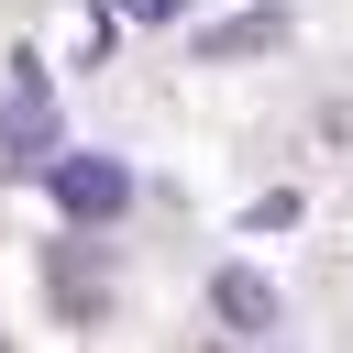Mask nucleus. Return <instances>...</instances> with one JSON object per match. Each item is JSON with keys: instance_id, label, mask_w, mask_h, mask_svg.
<instances>
[{"instance_id": "f257e3e1", "label": "nucleus", "mask_w": 353, "mask_h": 353, "mask_svg": "<svg viewBox=\"0 0 353 353\" xmlns=\"http://www.w3.org/2000/svg\"><path fill=\"white\" fill-rule=\"evenodd\" d=\"M55 199H66V210H88V221H110V210L132 199V176H121L110 154H66V165H55Z\"/></svg>"}, {"instance_id": "f03ea898", "label": "nucleus", "mask_w": 353, "mask_h": 353, "mask_svg": "<svg viewBox=\"0 0 353 353\" xmlns=\"http://www.w3.org/2000/svg\"><path fill=\"white\" fill-rule=\"evenodd\" d=\"M221 320H243V331H254V320H276V298H265L254 276H221Z\"/></svg>"}]
</instances>
